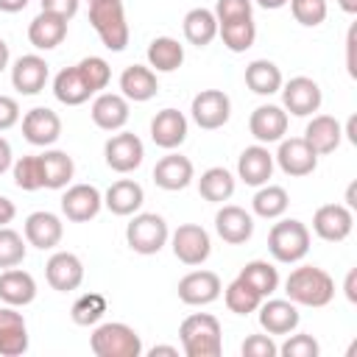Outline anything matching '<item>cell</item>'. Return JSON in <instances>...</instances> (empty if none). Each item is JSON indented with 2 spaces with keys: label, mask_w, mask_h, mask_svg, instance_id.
<instances>
[{
  "label": "cell",
  "mask_w": 357,
  "mask_h": 357,
  "mask_svg": "<svg viewBox=\"0 0 357 357\" xmlns=\"http://www.w3.org/2000/svg\"><path fill=\"white\" fill-rule=\"evenodd\" d=\"M284 293L301 307H326L335 298L332 276L318 265H301L284 279Z\"/></svg>",
  "instance_id": "1"
},
{
  "label": "cell",
  "mask_w": 357,
  "mask_h": 357,
  "mask_svg": "<svg viewBox=\"0 0 357 357\" xmlns=\"http://www.w3.org/2000/svg\"><path fill=\"white\" fill-rule=\"evenodd\" d=\"M181 349L187 357H218L223 351L220 321L209 312H192L178 326Z\"/></svg>",
  "instance_id": "2"
},
{
  "label": "cell",
  "mask_w": 357,
  "mask_h": 357,
  "mask_svg": "<svg viewBox=\"0 0 357 357\" xmlns=\"http://www.w3.org/2000/svg\"><path fill=\"white\" fill-rule=\"evenodd\" d=\"M89 22L109 50H114V53L126 50L131 31L126 22L123 0H92L89 3Z\"/></svg>",
  "instance_id": "3"
},
{
  "label": "cell",
  "mask_w": 357,
  "mask_h": 357,
  "mask_svg": "<svg viewBox=\"0 0 357 357\" xmlns=\"http://www.w3.org/2000/svg\"><path fill=\"white\" fill-rule=\"evenodd\" d=\"M89 349L95 357H139L142 337L128 324L109 321V324L95 326V332L89 337Z\"/></svg>",
  "instance_id": "4"
},
{
  "label": "cell",
  "mask_w": 357,
  "mask_h": 357,
  "mask_svg": "<svg viewBox=\"0 0 357 357\" xmlns=\"http://www.w3.org/2000/svg\"><path fill=\"white\" fill-rule=\"evenodd\" d=\"M268 251H271V257L276 262H298V259H304L307 251H310V229L296 218L273 223L271 231H268Z\"/></svg>",
  "instance_id": "5"
},
{
  "label": "cell",
  "mask_w": 357,
  "mask_h": 357,
  "mask_svg": "<svg viewBox=\"0 0 357 357\" xmlns=\"http://www.w3.org/2000/svg\"><path fill=\"white\" fill-rule=\"evenodd\" d=\"M170 231H167V223L162 215L156 212H139L131 218V223L126 226V240L131 245V251L137 254H159L167 243Z\"/></svg>",
  "instance_id": "6"
},
{
  "label": "cell",
  "mask_w": 357,
  "mask_h": 357,
  "mask_svg": "<svg viewBox=\"0 0 357 357\" xmlns=\"http://www.w3.org/2000/svg\"><path fill=\"white\" fill-rule=\"evenodd\" d=\"M192 120L198 128L204 131H215L220 126L229 123V114H231V100L223 89H201L195 98H192Z\"/></svg>",
  "instance_id": "7"
},
{
  "label": "cell",
  "mask_w": 357,
  "mask_h": 357,
  "mask_svg": "<svg viewBox=\"0 0 357 357\" xmlns=\"http://www.w3.org/2000/svg\"><path fill=\"white\" fill-rule=\"evenodd\" d=\"M170 243H173L176 259L184 262V265H201V262H206L209 254H212V240H209L206 229L198 226V223H181V226L173 231Z\"/></svg>",
  "instance_id": "8"
},
{
  "label": "cell",
  "mask_w": 357,
  "mask_h": 357,
  "mask_svg": "<svg viewBox=\"0 0 357 357\" xmlns=\"http://www.w3.org/2000/svg\"><path fill=\"white\" fill-rule=\"evenodd\" d=\"M103 156H106V165L114 170V173H131L142 165V156H145V145L137 134L131 131H120L114 137L106 139L103 145Z\"/></svg>",
  "instance_id": "9"
},
{
  "label": "cell",
  "mask_w": 357,
  "mask_h": 357,
  "mask_svg": "<svg viewBox=\"0 0 357 357\" xmlns=\"http://www.w3.org/2000/svg\"><path fill=\"white\" fill-rule=\"evenodd\" d=\"M354 215L346 204H324L312 215V231L326 243H340L351 234Z\"/></svg>",
  "instance_id": "10"
},
{
  "label": "cell",
  "mask_w": 357,
  "mask_h": 357,
  "mask_svg": "<svg viewBox=\"0 0 357 357\" xmlns=\"http://www.w3.org/2000/svg\"><path fill=\"white\" fill-rule=\"evenodd\" d=\"M321 100H324L321 86L312 78H307V75H296L287 84H282V103L296 117H307V114L318 112Z\"/></svg>",
  "instance_id": "11"
},
{
  "label": "cell",
  "mask_w": 357,
  "mask_h": 357,
  "mask_svg": "<svg viewBox=\"0 0 357 357\" xmlns=\"http://www.w3.org/2000/svg\"><path fill=\"white\" fill-rule=\"evenodd\" d=\"M103 206V195L98 187L92 184H73L67 187V192L61 195V212L67 220L73 223H86L92 220Z\"/></svg>",
  "instance_id": "12"
},
{
  "label": "cell",
  "mask_w": 357,
  "mask_h": 357,
  "mask_svg": "<svg viewBox=\"0 0 357 357\" xmlns=\"http://www.w3.org/2000/svg\"><path fill=\"white\" fill-rule=\"evenodd\" d=\"M45 279L59 293L78 290L84 282V262L73 251H56L45 265Z\"/></svg>",
  "instance_id": "13"
},
{
  "label": "cell",
  "mask_w": 357,
  "mask_h": 357,
  "mask_svg": "<svg viewBox=\"0 0 357 357\" xmlns=\"http://www.w3.org/2000/svg\"><path fill=\"white\" fill-rule=\"evenodd\" d=\"M22 137L31 142V145H39V148H47L53 145L59 137H61V117L47 109V106H36L31 112H25L22 117Z\"/></svg>",
  "instance_id": "14"
},
{
  "label": "cell",
  "mask_w": 357,
  "mask_h": 357,
  "mask_svg": "<svg viewBox=\"0 0 357 357\" xmlns=\"http://www.w3.org/2000/svg\"><path fill=\"white\" fill-rule=\"evenodd\" d=\"M279 162V167L287 176H310L318 167V153L307 145L304 137H290V139H279V151L273 156Z\"/></svg>",
  "instance_id": "15"
},
{
  "label": "cell",
  "mask_w": 357,
  "mask_h": 357,
  "mask_svg": "<svg viewBox=\"0 0 357 357\" xmlns=\"http://www.w3.org/2000/svg\"><path fill=\"white\" fill-rule=\"evenodd\" d=\"M220 293H223V284L215 271H192V273L181 276V282H178V298L190 307L212 304Z\"/></svg>",
  "instance_id": "16"
},
{
  "label": "cell",
  "mask_w": 357,
  "mask_h": 357,
  "mask_svg": "<svg viewBox=\"0 0 357 357\" xmlns=\"http://www.w3.org/2000/svg\"><path fill=\"white\" fill-rule=\"evenodd\" d=\"M47 61L36 53H28V56H20L11 67V84L20 95H39L47 84Z\"/></svg>",
  "instance_id": "17"
},
{
  "label": "cell",
  "mask_w": 357,
  "mask_h": 357,
  "mask_svg": "<svg viewBox=\"0 0 357 357\" xmlns=\"http://www.w3.org/2000/svg\"><path fill=\"white\" fill-rule=\"evenodd\" d=\"M248 131L257 142H279L287 134V112L282 106H257L248 117Z\"/></svg>",
  "instance_id": "18"
},
{
  "label": "cell",
  "mask_w": 357,
  "mask_h": 357,
  "mask_svg": "<svg viewBox=\"0 0 357 357\" xmlns=\"http://www.w3.org/2000/svg\"><path fill=\"white\" fill-rule=\"evenodd\" d=\"M61 234H64V223L53 212L42 209V212H31L25 218V243L39 248V251L56 248L61 243Z\"/></svg>",
  "instance_id": "19"
},
{
  "label": "cell",
  "mask_w": 357,
  "mask_h": 357,
  "mask_svg": "<svg viewBox=\"0 0 357 357\" xmlns=\"http://www.w3.org/2000/svg\"><path fill=\"white\" fill-rule=\"evenodd\" d=\"M257 310H259V326L268 335H290L301 321L298 307L290 298H268Z\"/></svg>",
  "instance_id": "20"
},
{
  "label": "cell",
  "mask_w": 357,
  "mask_h": 357,
  "mask_svg": "<svg viewBox=\"0 0 357 357\" xmlns=\"http://www.w3.org/2000/svg\"><path fill=\"white\" fill-rule=\"evenodd\" d=\"M215 231L220 234L223 243L240 245V243L251 240V234H254V218H251L243 206L226 204V206H220L218 215H215Z\"/></svg>",
  "instance_id": "21"
},
{
  "label": "cell",
  "mask_w": 357,
  "mask_h": 357,
  "mask_svg": "<svg viewBox=\"0 0 357 357\" xmlns=\"http://www.w3.org/2000/svg\"><path fill=\"white\" fill-rule=\"evenodd\" d=\"M28 351V326L22 312L14 307H0V354L3 357H20Z\"/></svg>",
  "instance_id": "22"
},
{
  "label": "cell",
  "mask_w": 357,
  "mask_h": 357,
  "mask_svg": "<svg viewBox=\"0 0 357 357\" xmlns=\"http://www.w3.org/2000/svg\"><path fill=\"white\" fill-rule=\"evenodd\" d=\"M273 173V153L259 142V145H248L240 159H237V176L248 184V187H262L268 184Z\"/></svg>",
  "instance_id": "23"
},
{
  "label": "cell",
  "mask_w": 357,
  "mask_h": 357,
  "mask_svg": "<svg viewBox=\"0 0 357 357\" xmlns=\"http://www.w3.org/2000/svg\"><path fill=\"white\" fill-rule=\"evenodd\" d=\"M192 176H195V167H192V162H190L187 156H181V153H167V156H162V159L156 162V167H153V181H156V187H162V190H167V192L184 190V187L192 181Z\"/></svg>",
  "instance_id": "24"
},
{
  "label": "cell",
  "mask_w": 357,
  "mask_h": 357,
  "mask_svg": "<svg viewBox=\"0 0 357 357\" xmlns=\"http://www.w3.org/2000/svg\"><path fill=\"white\" fill-rule=\"evenodd\" d=\"M151 139L165 151L178 148L187 139V117L178 109L156 112V117L151 120Z\"/></svg>",
  "instance_id": "25"
},
{
  "label": "cell",
  "mask_w": 357,
  "mask_h": 357,
  "mask_svg": "<svg viewBox=\"0 0 357 357\" xmlns=\"http://www.w3.org/2000/svg\"><path fill=\"white\" fill-rule=\"evenodd\" d=\"M67 36V20L50 11H39L28 25V42L36 50H53Z\"/></svg>",
  "instance_id": "26"
},
{
  "label": "cell",
  "mask_w": 357,
  "mask_h": 357,
  "mask_svg": "<svg viewBox=\"0 0 357 357\" xmlns=\"http://www.w3.org/2000/svg\"><path fill=\"white\" fill-rule=\"evenodd\" d=\"M92 123L103 131H120L128 123V100L117 92H100L92 100Z\"/></svg>",
  "instance_id": "27"
},
{
  "label": "cell",
  "mask_w": 357,
  "mask_h": 357,
  "mask_svg": "<svg viewBox=\"0 0 357 357\" xmlns=\"http://www.w3.org/2000/svg\"><path fill=\"white\" fill-rule=\"evenodd\" d=\"M159 89V81H156V73L151 67H142V64H131L120 73V95L126 100H134V103H145L156 95Z\"/></svg>",
  "instance_id": "28"
},
{
  "label": "cell",
  "mask_w": 357,
  "mask_h": 357,
  "mask_svg": "<svg viewBox=\"0 0 357 357\" xmlns=\"http://www.w3.org/2000/svg\"><path fill=\"white\" fill-rule=\"evenodd\" d=\"M0 298L8 304V307H25L36 298V282L28 271L22 268H6L0 273Z\"/></svg>",
  "instance_id": "29"
},
{
  "label": "cell",
  "mask_w": 357,
  "mask_h": 357,
  "mask_svg": "<svg viewBox=\"0 0 357 357\" xmlns=\"http://www.w3.org/2000/svg\"><path fill=\"white\" fill-rule=\"evenodd\" d=\"M304 139L318 156L321 153H332L343 139V126L332 114H315L304 128Z\"/></svg>",
  "instance_id": "30"
},
{
  "label": "cell",
  "mask_w": 357,
  "mask_h": 357,
  "mask_svg": "<svg viewBox=\"0 0 357 357\" xmlns=\"http://www.w3.org/2000/svg\"><path fill=\"white\" fill-rule=\"evenodd\" d=\"M53 95L64 106H81L95 92L89 89V84L84 81V75H81V70L75 64V67H64L61 73H56V78H53Z\"/></svg>",
  "instance_id": "31"
},
{
  "label": "cell",
  "mask_w": 357,
  "mask_h": 357,
  "mask_svg": "<svg viewBox=\"0 0 357 357\" xmlns=\"http://www.w3.org/2000/svg\"><path fill=\"white\" fill-rule=\"evenodd\" d=\"M142 201H145V192H142V187L134 181V178H120V181H114L109 190H106V195H103V204H106V209L109 212H114V215H134L139 206H142Z\"/></svg>",
  "instance_id": "32"
},
{
  "label": "cell",
  "mask_w": 357,
  "mask_h": 357,
  "mask_svg": "<svg viewBox=\"0 0 357 357\" xmlns=\"http://www.w3.org/2000/svg\"><path fill=\"white\" fill-rule=\"evenodd\" d=\"M181 28H184V39L195 47H206L218 36V20L209 8H190L184 14Z\"/></svg>",
  "instance_id": "33"
},
{
  "label": "cell",
  "mask_w": 357,
  "mask_h": 357,
  "mask_svg": "<svg viewBox=\"0 0 357 357\" xmlns=\"http://www.w3.org/2000/svg\"><path fill=\"white\" fill-rule=\"evenodd\" d=\"M184 61V45H178V39L173 36H156L148 45V64L156 73H173L178 70Z\"/></svg>",
  "instance_id": "34"
},
{
  "label": "cell",
  "mask_w": 357,
  "mask_h": 357,
  "mask_svg": "<svg viewBox=\"0 0 357 357\" xmlns=\"http://www.w3.org/2000/svg\"><path fill=\"white\" fill-rule=\"evenodd\" d=\"M245 86L257 95H273L282 89V70L268 59H257L245 67Z\"/></svg>",
  "instance_id": "35"
},
{
  "label": "cell",
  "mask_w": 357,
  "mask_h": 357,
  "mask_svg": "<svg viewBox=\"0 0 357 357\" xmlns=\"http://www.w3.org/2000/svg\"><path fill=\"white\" fill-rule=\"evenodd\" d=\"M39 159H42V173H45L47 190H61L70 184V178L75 173L73 156H67L64 151H45V153H39Z\"/></svg>",
  "instance_id": "36"
},
{
  "label": "cell",
  "mask_w": 357,
  "mask_h": 357,
  "mask_svg": "<svg viewBox=\"0 0 357 357\" xmlns=\"http://www.w3.org/2000/svg\"><path fill=\"white\" fill-rule=\"evenodd\" d=\"M198 192L212 204H223L234 195V176L226 167H209L198 178Z\"/></svg>",
  "instance_id": "37"
},
{
  "label": "cell",
  "mask_w": 357,
  "mask_h": 357,
  "mask_svg": "<svg viewBox=\"0 0 357 357\" xmlns=\"http://www.w3.org/2000/svg\"><path fill=\"white\" fill-rule=\"evenodd\" d=\"M218 36L223 39V45L231 53H245L254 39H257V25L254 17H243V20H231V22H220L218 25Z\"/></svg>",
  "instance_id": "38"
},
{
  "label": "cell",
  "mask_w": 357,
  "mask_h": 357,
  "mask_svg": "<svg viewBox=\"0 0 357 357\" xmlns=\"http://www.w3.org/2000/svg\"><path fill=\"white\" fill-rule=\"evenodd\" d=\"M287 204H290L287 190L279 187V184H262V187L257 190V195L251 198L254 212H257L259 218H265V220L282 218V215L287 212Z\"/></svg>",
  "instance_id": "39"
},
{
  "label": "cell",
  "mask_w": 357,
  "mask_h": 357,
  "mask_svg": "<svg viewBox=\"0 0 357 357\" xmlns=\"http://www.w3.org/2000/svg\"><path fill=\"white\" fill-rule=\"evenodd\" d=\"M240 279L248 282L262 298L273 296L276 287H279V271L268 259H251V262H245V268L240 271Z\"/></svg>",
  "instance_id": "40"
},
{
  "label": "cell",
  "mask_w": 357,
  "mask_h": 357,
  "mask_svg": "<svg viewBox=\"0 0 357 357\" xmlns=\"http://www.w3.org/2000/svg\"><path fill=\"white\" fill-rule=\"evenodd\" d=\"M106 310H109V304H106V298H103L100 293H84V296H78V298L73 301L70 318H73L78 326H95V324L106 315Z\"/></svg>",
  "instance_id": "41"
},
{
  "label": "cell",
  "mask_w": 357,
  "mask_h": 357,
  "mask_svg": "<svg viewBox=\"0 0 357 357\" xmlns=\"http://www.w3.org/2000/svg\"><path fill=\"white\" fill-rule=\"evenodd\" d=\"M223 298H226V307H229L231 312H237V315H248V312H254V310L262 304V296H259L248 282H243L240 276L226 287Z\"/></svg>",
  "instance_id": "42"
},
{
  "label": "cell",
  "mask_w": 357,
  "mask_h": 357,
  "mask_svg": "<svg viewBox=\"0 0 357 357\" xmlns=\"http://www.w3.org/2000/svg\"><path fill=\"white\" fill-rule=\"evenodd\" d=\"M14 184L25 192H36L45 187V173H42V159L39 156H20L14 162Z\"/></svg>",
  "instance_id": "43"
},
{
  "label": "cell",
  "mask_w": 357,
  "mask_h": 357,
  "mask_svg": "<svg viewBox=\"0 0 357 357\" xmlns=\"http://www.w3.org/2000/svg\"><path fill=\"white\" fill-rule=\"evenodd\" d=\"M25 259V237L8 226H0V268H14Z\"/></svg>",
  "instance_id": "44"
},
{
  "label": "cell",
  "mask_w": 357,
  "mask_h": 357,
  "mask_svg": "<svg viewBox=\"0 0 357 357\" xmlns=\"http://www.w3.org/2000/svg\"><path fill=\"white\" fill-rule=\"evenodd\" d=\"M78 70H81V75H84V81L89 84L92 92H100V89L109 86L112 67H109L106 59H100V56H86V59L78 61Z\"/></svg>",
  "instance_id": "45"
},
{
  "label": "cell",
  "mask_w": 357,
  "mask_h": 357,
  "mask_svg": "<svg viewBox=\"0 0 357 357\" xmlns=\"http://www.w3.org/2000/svg\"><path fill=\"white\" fill-rule=\"evenodd\" d=\"M290 3V11L296 17V22L307 25V28H315L326 20V0H287Z\"/></svg>",
  "instance_id": "46"
},
{
  "label": "cell",
  "mask_w": 357,
  "mask_h": 357,
  "mask_svg": "<svg viewBox=\"0 0 357 357\" xmlns=\"http://www.w3.org/2000/svg\"><path fill=\"white\" fill-rule=\"evenodd\" d=\"M318 351H321V346H318V340L312 337V335H287V340L279 346V354H284V357H318Z\"/></svg>",
  "instance_id": "47"
},
{
  "label": "cell",
  "mask_w": 357,
  "mask_h": 357,
  "mask_svg": "<svg viewBox=\"0 0 357 357\" xmlns=\"http://www.w3.org/2000/svg\"><path fill=\"white\" fill-rule=\"evenodd\" d=\"M254 11V3L251 0H218L215 3V20L218 25L220 22H231V20H243V17H251Z\"/></svg>",
  "instance_id": "48"
},
{
  "label": "cell",
  "mask_w": 357,
  "mask_h": 357,
  "mask_svg": "<svg viewBox=\"0 0 357 357\" xmlns=\"http://www.w3.org/2000/svg\"><path fill=\"white\" fill-rule=\"evenodd\" d=\"M243 357H276L279 354V346L273 343L271 335H248L240 346Z\"/></svg>",
  "instance_id": "49"
},
{
  "label": "cell",
  "mask_w": 357,
  "mask_h": 357,
  "mask_svg": "<svg viewBox=\"0 0 357 357\" xmlns=\"http://www.w3.org/2000/svg\"><path fill=\"white\" fill-rule=\"evenodd\" d=\"M20 123V103L8 95H0V131H8Z\"/></svg>",
  "instance_id": "50"
},
{
  "label": "cell",
  "mask_w": 357,
  "mask_h": 357,
  "mask_svg": "<svg viewBox=\"0 0 357 357\" xmlns=\"http://www.w3.org/2000/svg\"><path fill=\"white\" fill-rule=\"evenodd\" d=\"M78 3L81 0H42V11H50V14H59L64 20H73L78 14Z\"/></svg>",
  "instance_id": "51"
},
{
  "label": "cell",
  "mask_w": 357,
  "mask_h": 357,
  "mask_svg": "<svg viewBox=\"0 0 357 357\" xmlns=\"http://www.w3.org/2000/svg\"><path fill=\"white\" fill-rule=\"evenodd\" d=\"M354 47H357V25H351V28H349V36H346V67H349V75H351V78L357 75Z\"/></svg>",
  "instance_id": "52"
},
{
  "label": "cell",
  "mask_w": 357,
  "mask_h": 357,
  "mask_svg": "<svg viewBox=\"0 0 357 357\" xmlns=\"http://www.w3.org/2000/svg\"><path fill=\"white\" fill-rule=\"evenodd\" d=\"M11 162H14V156H11V145H8L6 137H0V176L11 167Z\"/></svg>",
  "instance_id": "53"
},
{
  "label": "cell",
  "mask_w": 357,
  "mask_h": 357,
  "mask_svg": "<svg viewBox=\"0 0 357 357\" xmlns=\"http://www.w3.org/2000/svg\"><path fill=\"white\" fill-rule=\"evenodd\" d=\"M14 215H17V209H14V204L6 198V195H0V226H6V223H11L14 220Z\"/></svg>",
  "instance_id": "54"
},
{
  "label": "cell",
  "mask_w": 357,
  "mask_h": 357,
  "mask_svg": "<svg viewBox=\"0 0 357 357\" xmlns=\"http://www.w3.org/2000/svg\"><path fill=\"white\" fill-rule=\"evenodd\" d=\"M343 290H346V298L354 304L357 301V268H351L349 271V276H346V284H343Z\"/></svg>",
  "instance_id": "55"
},
{
  "label": "cell",
  "mask_w": 357,
  "mask_h": 357,
  "mask_svg": "<svg viewBox=\"0 0 357 357\" xmlns=\"http://www.w3.org/2000/svg\"><path fill=\"white\" fill-rule=\"evenodd\" d=\"M25 6H28V0H0V11H6V14H17Z\"/></svg>",
  "instance_id": "56"
},
{
  "label": "cell",
  "mask_w": 357,
  "mask_h": 357,
  "mask_svg": "<svg viewBox=\"0 0 357 357\" xmlns=\"http://www.w3.org/2000/svg\"><path fill=\"white\" fill-rule=\"evenodd\" d=\"M346 137H349V142H357V117L351 114L349 117V123H346V131H343Z\"/></svg>",
  "instance_id": "57"
},
{
  "label": "cell",
  "mask_w": 357,
  "mask_h": 357,
  "mask_svg": "<svg viewBox=\"0 0 357 357\" xmlns=\"http://www.w3.org/2000/svg\"><path fill=\"white\" fill-rule=\"evenodd\" d=\"M148 354H151V357H156V354H170V357H176L178 349H176V346H153Z\"/></svg>",
  "instance_id": "58"
},
{
  "label": "cell",
  "mask_w": 357,
  "mask_h": 357,
  "mask_svg": "<svg viewBox=\"0 0 357 357\" xmlns=\"http://www.w3.org/2000/svg\"><path fill=\"white\" fill-rule=\"evenodd\" d=\"M8 59H11V53H8V45H6V39H0V73L8 67Z\"/></svg>",
  "instance_id": "59"
},
{
  "label": "cell",
  "mask_w": 357,
  "mask_h": 357,
  "mask_svg": "<svg viewBox=\"0 0 357 357\" xmlns=\"http://www.w3.org/2000/svg\"><path fill=\"white\" fill-rule=\"evenodd\" d=\"M337 6H340L346 14H357V0H337Z\"/></svg>",
  "instance_id": "60"
},
{
  "label": "cell",
  "mask_w": 357,
  "mask_h": 357,
  "mask_svg": "<svg viewBox=\"0 0 357 357\" xmlns=\"http://www.w3.org/2000/svg\"><path fill=\"white\" fill-rule=\"evenodd\" d=\"M257 3H259L262 8H271V11H273V8H282V6H287V0H257Z\"/></svg>",
  "instance_id": "61"
},
{
  "label": "cell",
  "mask_w": 357,
  "mask_h": 357,
  "mask_svg": "<svg viewBox=\"0 0 357 357\" xmlns=\"http://www.w3.org/2000/svg\"><path fill=\"white\" fill-rule=\"evenodd\" d=\"M89 3H92V0H89Z\"/></svg>",
  "instance_id": "62"
}]
</instances>
